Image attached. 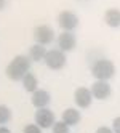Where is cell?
<instances>
[{"label": "cell", "mask_w": 120, "mask_h": 133, "mask_svg": "<svg viewBox=\"0 0 120 133\" xmlns=\"http://www.w3.org/2000/svg\"><path fill=\"white\" fill-rule=\"evenodd\" d=\"M104 23L112 29L120 27V8H107L104 11Z\"/></svg>", "instance_id": "8fae6325"}, {"label": "cell", "mask_w": 120, "mask_h": 133, "mask_svg": "<svg viewBox=\"0 0 120 133\" xmlns=\"http://www.w3.org/2000/svg\"><path fill=\"white\" fill-rule=\"evenodd\" d=\"M112 131L114 133H120V117H115L112 122Z\"/></svg>", "instance_id": "ac0fdd59"}, {"label": "cell", "mask_w": 120, "mask_h": 133, "mask_svg": "<svg viewBox=\"0 0 120 133\" xmlns=\"http://www.w3.org/2000/svg\"><path fill=\"white\" fill-rule=\"evenodd\" d=\"M56 42H58V48L64 53H67V51H72L77 46V37L74 32H64L62 31L58 35Z\"/></svg>", "instance_id": "9c48e42d"}, {"label": "cell", "mask_w": 120, "mask_h": 133, "mask_svg": "<svg viewBox=\"0 0 120 133\" xmlns=\"http://www.w3.org/2000/svg\"><path fill=\"white\" fill-rule=\"evenodd\" d=\"M10 120H11V109L5 104H0V125H5Z\"/></svg>", "instance_id": "9a60e30c"}, {"label": "cell", "mask_w": 120, "mask_h": 133, "mask_svg": "<svg viewBox=\"0 0 120 133\" xmlns=\"http://www.w3.org/2000/svg\"><path fill=\"white\" fill-rule=\"evenodd\" d=\"M0 133H11V130L5 125H0Z\"/></svg>", "instance_id": "ffe728a7"}, {"label": "cell", "mask_w": 120, "mask_h": 133, "mask_svg": "<svg viewBox=\"0 0 120 133\" xmlns=\"http://www.w3.org/2000/svg\"><path fill=\"white\" fill-rule=\"evenodd\" d=\"M56 21H58L59 27H61L64 32H74L79 27V23H80L77 13H74L70 10H62V11H59Z\"/></svg>", "instance_id": "277c9868"}, {"label": "cell", "mask_w": 120, "mask_h": 133, "mask_svg": "<svg viewBox=\"0 0 120 133\" xmlns=\"http://www.w3.org/2000/svg\"><path fill=\"white\" fill-rule=\"evenodd\" d=\"M5 6H6V0H0V11L5 10Z\"/></svg>", "instance_id": "44dd1931"}, {"label": "cell", "mask_w": 120, "mask_h": 133, "mask_svg": "<svg viewBox=\"0 0 120 133\" xmlns=\"http://www.w3.org/2000/svg\"><path fill=\"white\" fill-rule=\"evenodd\" d=\"M21 82H23V87H24V90H26V91H29L31 95H32L34 91H37V90H39V80H37L35 74H32V72H27V74L24 75V79H23Z\"/></svg>", "instance_id": "5bb4252c"}, {"label": "cell", "mask_w": 120, "mask_h": 133, "mask_svg": "<svg viewBox=\"0 0 120 133\" xmlns=\"http://www.w3.org/2000/svg\"><path fill=\"white\" fill-rule=\"evenodd\" d=\"M50 101H51L50 93H48L47 90H43V88H39L37 91H34L32 96H31L32 106L37 108V109H45V108H48Z\"/></svg>", "instance_id": "30bf717a"}, {"label": "cell", "mask_w": 120, "mask_h": 133, "mask_svg": "<svg viewBox=\"0 0 120 133\" xmlns=\"http://www.w3.org/2000/svg\"><path fill=\"white\" fill-rule=\"evenodd\" d=\"M47 48L43 45H39V43H34L31 48H29V53L27 56L31 58L32 63H40V61H45V56H47Z\"/></svg>", "instance_id": "7c38bea8"}, {"label": "cell", "mask_w": 120, "mask_h": 133, "mask_svg": "<svg viewBox=\"0 0 120 133\" xmlns=\"http://www.w3.org/2000/svg\"><path fill=\"white\" fill-rule=\"evenodd\" d=\"M24 133H42V128L35 123H29V125L24 127Z\"/></svg>", "instance_id": "e0dca14e"}, {"label": "cell", "mask_w": 120, "mask_h": 133, "mask_svg": "<svg viewBox=\"0 0 120 133\" xmlns=\"http://www.w3.org/2000/svg\"><path fill=\"white\" fill-rule=\"evenodd\" d=\"M96 133H114V131H112V128H109V127H99L96 130Z\"/></svg>", "instance_id": "d6986e66"}, {"label": "cell", "mask_w": 120, "mask_h": 133, "mask_svg": "<svg viewBox=\"0 0 120 133\" xmlns=\"http://www.w3.org/2000/svg\"><path fill=\"white\" fill-rule=\"evenodd\" d=\"M93 95H91V90L87 87H79L75 91H74V101L80 109H87L91 106L93 103Z\"/></svg>", "instance_id": "ba28073f"}, {"label": "cell", "mask_w": 120, "mask_h": 133, "mask_svg": "<svg viewBox=\"0 0 120 133\" xmlns=\"http://www.w3.org/2000/svg\"><path fill=\"white\" fill-rule=\"evenodd\" d=\"M34 40L39 45H50L54 40V29L48 24H39L34 29Z\"/></svg>", "instance_id": "5b68a950"}, {"label": "cell", "mask_w": 120, "mask_h": 133, "mask_svg": "<svg viewBox=\"0 0 120 133\" xmlns=\"http://www.w3.org/2000/svg\"><path fill=\"white\" fill-rule=\"evenodd\" d=\"M67 63V56L64 51H61L59 48H51L47 51V56H45V64L47 68L51 71H61Z\"/></svg>", "instance_id": "3957f363"}, {"label": "cell", "mask_w": 120, "mask_h": 133, "mask_svg": "<svg viewBox=\"0 0 120 133\" xmlns=\"http://www.w3.org/2000/svg\"><path fill=\"white\" fill-rule=\"evenodd\" d=\"M91 95H93L95 99H101L104 101L107 99L110 95H112V87H110L109 82H104V80H95V83L91 85Z\"/></svg>", "instance_id": "52a82bcc"}, {"label": "cell", "mask_w": 120, "mask_h": 133, "mask_svg": "<svg viewBox=\"0 0 120 133\" xmlns=\"http://www.w3.org/2000/svg\"><path fill=\"white\" fill-rule=\"evenodd\" d=\"M62 122L66 123V125H69V127H72V125H77V123L80 122V119H82V116H80V112L77 111V109H74V108H67L66 111L62 112Z\"/></svg>", "instance_id": "4fadbf2b"}, {"label": "cell", "mask_w": 120, "mask_h": 133, "mask_svg": "<svg viewBox=\"0 0 120 133\" xmlns=\"http://www.w3.org/2000/svg\"><path fill=\"white\" fill-rule=\"evenodd\" d=\"M91 75L96 80L109 82L115 75V64L107 58H98L91 64Z\"/></svg>", "instance_id": "7a4b0ae2"}, {"label": "cell", "mask_w": 120, "mask_h": 133, "mask_svg": "<svg viewBox=\"0 0 120 133\" xmlns=\"http://www.w3.org/2000/svg\"><path fill=\"white\" fill-rule=\"evenodd\" d=\"M31 64H32V61L27 55H16L15 58L8 63L5 74H6V77L13 82L23 80L24 75L27 72H31Z\"/></svg>", "instance_id": "6da1fadb"}, {"label": "cell", "mask_w": 120, "mask_h": 133, "mask_svg": "<svg viewBox=\"0 0 120 133\" xmlns=\"http://www.w3.org/2000/svg\"><path fill=\"white\" fill-rule=\"evenodd\" d=\"M54 123H56L54 114L48 108L35 111V125H39L40 128H53Z\"/></svg>", "instance_id": "8992f818"}, {"label": "cell", "mask_w": 120, "mask_h": 133, "mask_svg": "<svg viewBox=\"0 0 120 133\" xmlns=\"http://www.w3.org/2000/svg\"><path fill=\"white\" fill-rule=\"evenodd\" d=\"M51 131H53V133H69V125H66L62 120H59V122H56V123L53 125Z\"/></svg>", "instance_id": "2e32d148"}]
</instances>
